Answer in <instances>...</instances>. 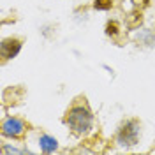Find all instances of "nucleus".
<instances>
[{
	"label": "nucleus",
	"instance_id": "obj_1",
	"mask_svg": "<svg viewBox=\"0 0 155 155\" xmlns=\"http://www.w3.org/2000/svg\"><path fill=\"white\" fill-rule=\"evenodd\" d=\"M65 124L74 134H87L94 125V116L87 104H74L67 111Z\"/></svg>",
	"mask_w": 155,
	"mask_h": 155
},
{
	"label": "nucleus",
	"instance_id": "obj_2",
	"mask_svg": "<svg viewBox=\"0 0 155 155\" xmlns=\"http://www.w3.org/2000/svg\"><path fill=\"white\" fill-rule=\"evenodd\" d=\"M141 134V125L137 120H127L122 124L116 134V141L120 146H134Z\"/></svg>",
	"mask_w": 155,
	"mask_h": 155
},
{
	"label": "nucleus",
	"instance_id": "obj_3",
	"mask_svg": "<svg viewBox=\"0 0 155 155\" xmlns=\"http://www.w3.org/2000/svg\"><path fill=\"white\" fill-rule=\"evenodd\" d=\"M25 132V124L19 120V118H14V116H9L4 120L2 124V134L7 136V137H19Z\"/></svg>",
	"mask_w": 155,
	"mask_h": 155
},
{
	"label": "nucleus",
	"instance_id": "obj_4",
	"mask_svg": "<svg viewBox=\"0 0 155 155\" xmlns=\"http://www.w3.org/2000/svg\"><path fill=\"white\" fill-rule=\"evenodd\" d=\"M19 49H21V41L19 39H4L2 41V46H0L2 58L4 60L14 58L19 53Z\"/></svg>",
	"mask_w": 155,
	"mask_h": 155
},
{
	"label": "nucleus",
	"instance_id": "obj_5",
	"mask_svg": "<svg viewBox=\"0 0 155 155\" xmlns=\"http://www.w3.org/2000/svg\"><path fill=\"white\" fill-rule=\"evenodd\" d=\"M39 145H41V150L44 152V153H53L55 150H57V139L55 137H51L48 134H42L41 136V139H39Z\"/></svg>",
	"mask_w": 155,
	"mask_h": 155
},
{
	"label": "nucleus",
	"instance_id": "obj_6",
	"mask_svg": "<svg viewBox=\"0 0 155 155\" xmlns=\"http://www.w3.org/2000/svg\"><path fill=\"white\" fill-rule=\"evenodd\" d=\"M111 5H113V0H95L94 2V7L99 11H107L111 9Z\"/></svg>",
	"mask_w": 155,
	"mask_h": 155
},
{
	"label": "nucleus",
	"instance_id": "obj_7",
	"mask_svg": "<svg viewBox=\"0 0 155 155\" xmlns=\"http://www.w3.org/2000/svg\"><path fill=\"white\" fill-rule=\"evenodd\" d=\"M106 34L111 35V37H115L116 34H118V23L116 21H109L106 25Z\"/></svg>",
	"mask_w": 155,
	"mask_h": 155
},
{
	"label": "nucleus",
	"instance_id": "obj_8",
	"mask_svg": "<svg viewBox=\"0 0 155 155\" xmlns=\"http://www.w3.org/2000/svg\"><path fill=\"white\" fill-rule=\"evenodd\" d=\"M141 12H134V14H130V18H129V27L130 28H134V27H137L139 23H141Z\"/></svg>",
	"mask_w": 155,
	"mask_h": 155
},
{
	"label": "nucleus",
	"instance_id": "obj_9",
	"mask_svg": "<svg viewBox=\"0 0 155 155\" xmlns=\"http://www.w3.org/2000/svg\"><path fill=\"white\" fill-rule=\"evenodd\" d=\"M136 7H146L148 5V0H132Z\"/></svg>",
	"mask_w": 155,
	"mask_h": 155
}]
</instances>
